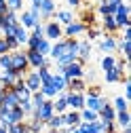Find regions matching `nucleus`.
Segmentation results:
<instances>
[{
  "label": "nucleus",
  "mask_w": 131,
  "mask_h": 133,
  "mask_svg": "<svg viewBox=\"0 0 131 133\" xmlns=\"http://www.w3.org/2000/svg\"><path fill=\"white\" fill-rule=\"evenodd\" d=\"M25 57H28V65H30V68H42V65H47V68H49V65H51V61H49L44 55H40L38 51H34V49H28V51H25Z\"/></svg>",
  "instance_id": "3"
},
{
  "label": "nucleus",
  "mask_w": 131,
  "mask_h": 133,
  "mask_svg": "<svg viewBox=\"0 0 131 133\" xmlns=\"http://www.w3.org/2000/svg\"><path fill=\"white\" fill-rule=\"evenodd\" d=\"M61 30H63L66 38H76V36H80V34H85V32H87V25L80 23V21H72L68 25H63Z\"/></svg>",
  "instance_id": "7"
},
{
  "label": "nucleus",
  "mask_w": 131,
  "mask_h": 133,
  "mask_svg": "<svg viewBox=\"0 0 131 133\" xmlns=\"http://www.w3.org/2000/svg\"><path fill=\"white\" fill-rule=\"evenodd\" d=\"M25 127H28V131H30V133H42L44 123H40L38 118H30V121H25Z\"/></svg>",
  "instance_id": "29"
},
{
  "label": "nucleus",
  "mask_w": 131,
  "mask_h": 133,
  "mask_svg": "<svg viewBox=\"0 0 131 133\" xmlns=\"http://www.w3.org/2000/svg\"><path fill=\"white\" fill-rule=\"evenodd\" d=\"M19 78H23V76L17 74V72H13V70H4V72H0V85H2L4 89H11Z\"/></svg>",
  "instance_id": "8"
},
{
  "label": "nucleus",
  "mask_w": 131,
  "mask_h": 133,
  "mask_svg": "<svg viewBox=\"0 0 131 133\" xmlns=\"http://www.w3.org/2000/svg\"><path fill=\"white\" fill-rule=\"evenodd\" d=\"M102 131L104 133H116V123L114 121H102Z\"/></svg>",
  "instance_id": "44"
},
{
  "label": "nucleus",
  "mask_w": 131,
  "mask_h": 133,
  "mask_svg": "<svg viewBox=\"0 0 131 133\" xmlns=\"http://www.w3.org/2000/svg\"><path fill=\"white\" fill-rule=\"evenodd\" d=\"M102 25H104L102 32H108V34H114V32L119 30V28H116V21H114V15H106L104 21H102Z\"/></svg>",
  "instance_id": "26"
},
{
  "label": "nucleus",
  "mask_w": 131,
  "mask_h": 133,
  "mask_svg": "<svg viewBox=\"0 0 131 133\" xmlns=\"http://www.w3.org/2000/svg\"><path fill=\"white\" fill-rule=\"evenodd\" d=\"M104 104H108V99L106 97H87L85 95V108L87 110H93V112H100L102 108H104Z\"/></svg>",
  "instance_id": "10"
},
{
  "label": "nucleus",
  "mask_w": 131,
  "mask_h": 133,
  "mask_svg": "<svg viewBox=\"0 0 131 133\" xmlns=\"http://www.w3.org/2000/svg\"><path fill=\"white\" fill-rule=\"evenodd\" d=\"M129 49H131V40H125V38H123V40L116 42V51H121L125 59L129 57Z\"/></svg>",
  "instance_id": "35"
},
{
  "label": "nucleus",
  "mask_w": 131,
  "mask_h": 133,
  "mask_svg": "<svg viewBox=\"0 0 131 133\" xmlns=\"http://www.w3.org/2000/svg\"><path fill=\"white\" fill-rule=\"evenodd\" d=\"M36 74H38V78H40V82L44 85V82H51V76H53V72L47 68V65H42V68H38L36 70Z\"/></svg>",
  "instance_id": "34"
},
{
  "label": "nucleus",
  "mask_w": 131,
  "mask_h": 133,
  "mask_svg": "<svg viewBox=\"0 0 131 133\" xmlns=\"http://www.w3.org/2000/svg\"><path fill=\"white\" fill-rule=\"evenodd\" d=\"M85 34H87V38H89V42H91V40L102 38V36H104V32H102L100 28H93V25H91V28H87V32H85Z\"/></svg>",
  "instance_id": "37"
},
{
  "label": "nucleus",
  "mask_w": 131,
  "mask_h": 133,
  "mask_svg": "<svg viewBox=\"0 0 131 133\" xmlns=\"http://www.w3.org/2000/svg\"><path fill=\"white\" fill-rule=\"evenodd\" d=\"M97 118H100V116H97V112L87 110V108L80 110V121H83V123H93V121H97Z\"/></svg>",
  "instance_id": "33"
},
{
  "label": "nucleus",
  "mask_w": 131,
  "mask_h": 133,
  "mask_svg": "<svg viewBox=\"0 0 131 133\" xmlns=\"http://www.w3.org/2000/svg\"><path fill=\"white\" fill-rule=\"evenodd\" d=\"M23 133H30V131H23Z\"/></svg>",
  "instance_id": "57"
},
{
  "label": "nucleus",
  "mask_w": 131,
  "mask_h": 133,
  "mask_svg": "<svg viewBox=\"0 0 131 133\" xmlns=\"http://www.w3.org/2000/svg\"><path fill=\"white\" fill-rule=\"evenodd\" d=\"M30 2H32V6H40V2H42V0H30Z\"/></svg>",
  "instance_id": "54"
},
{
  "label": "nucleus",
  "mask_w": 131,
  "mask_h": 133,
  "mask_svg": "<svg viewBox=\"0 0 131 133\" xmlns=\"http://www.w3.org/2000/svg\"><path fill=\"white\" fill-rule=\"evenodd\" d=\"M13 38L19 42V46H21V44H25V42H28V38H30V30H25V28L17 25V30H15V36H13Z\"/></svg>",
  "instance_id": "27"
},
{
  "label": "nucleus",
  "mask_w": 131,
  "mask_h": 133,
  "mask_svg": "<svg viewBox=\"0 0 131 133\" xmlns=\"http://www.w3.org/2000/svg\"><path fill=\"white\" fill-rule=\"evenodd\" d=\"M53 112L55 114H63V112H68V102H66V91L59 93L55 99H53Z\"/></svg>",
  "instance_id": "17"
},
{
  "label": "nucleus",
  "mask_w": 131,
  "mask_h": 133,
  "mask_svg": "<svg viewBox=\"0 0 131 133\" xmlns=\"http://www.w3.org/2000/svg\"><path fill=\"white\" fill-rule=\"evenodd\" d=\"M114 15H125V17H129V4L127 2H121L116 6V11H114Z\"/></svg>",
  "instance_id": "49"
},
{
  "label": "nucleus",
  "mask_w": 131,
  "mask_h": 133,
  "mask_svg": "<svg viewBox=\"0 0 131 133\" xmlns=\"http://www.w3.org/2000/svg\"><path fill=\"white\" fill-rule=\"evenodd\" d=\"M51 85L55 87L57 93H63V91H68V78L63 74H53L51 76Z\"/></svg>",
  "instance_id": "16"
},
{
  "label": "nucleus",
  "mask_w": 131,
  "mask_h": 133,
  "mask_svg": "<svg viewBox=\"0 0 131 133\" xmlns=\"http://www.w3.org/2000/svg\"><path fill=\"white\" fill-rule=\"evenodd\" d=\"M44 127L53 129V131H59V129H63V118H61V114H53L51 118H49V121L44 123Z\"/></svg>",
  "instance_id": "24"
},
{
  "label": "nucleus",
  "mask_w": 131,
  "mask_h": 133,
  "mask_svg": "<svg viewBox=\"0 0 131 133\" xmlns=\"http://www.w3.org/2000/svg\"><path fill=\"white\" fill-rule=\"evenodd\" d=\"M53 17H55V21H57L59 25H68V23L74 21L72 11H55V13H53Z\"/></svg>",
  "instance_id": "20"
},
{
  "label": "nucleus",
  "mask_w": 131,
  "mask_h": 133,
  "mask_svg": "<svg viewBox=\"0 0 131 133\" xmlns=\"http://www.w3.org/2000/svg\"><path fill=\"white\" fill-rule=\"evenodd\" d=\"M97 13H100L102 17H106V15H114V9H110V6L106 4V0H102V2L97 4Z\"/></svg>",
  "instance_id": "39"
},
{
  "label": "nucleus",
  "mask_w": 131,
  "mask_h": 133,
  "mask_svg": "<svg viewBox=\"0 0 131 133\" xmlns=\"http://www.w3.org/2000/svg\"><path fill=\"white\" fill-rule=\"evenodd\" d=\"M4 53H9V46H6L4 38H0V55H4Z\"/></svg>",
  "instance_id": "51"
},
{
  "label": "nucleus",
  "mask_w": 131,
  "mask_h": 133,
  "mask_svg": "<svg viewBox=\"0 0 131 133\" xmlns=\"http://www.w3.org/2000/svg\"><path fill=\"white\" fill-rule=\"evenodd\" d=\"M116 38H114L112 34H108V36H104L102 38V42H100V49H102V51L104 53H108V55H112L114 51H116Z\"/></svg>",
  "instance_id": "13"
},
{
  "label": "nucleus",
  "mask_w": 131,
  "mask_h": 133,
  "mask_svg": "<svg viewBox=\"0 0 131 133\" xmlns=\"http://www.w3.org/2000/svg\"><path fill=\"white\" fill-rule=\"evenodd\" d=\"M38 40H40V36H34V34H30V38H28V42H25V46H28V49H36V44H38Z\"/></svg>",
  "instance_id": "50"
},
{
  "label": "nucleus",
  "mask_w": 131,
  "mask_h": 133,
  "mask_svg": "<svg viewBox=\"0 0 131 133\" xmlns=\"http://www.w3.org/2000/svg\"><path fill=\"white\" fill-rule=\"evenodd\" d=\"M63 36V30L57 21H47L44 23V38L47 40H61Z\"/></svg>",
  "instance_id": "6"
},
{
  "label": "nucleus",
  "mask_w": 131,
  "mask_h": 133,
  "mask_svg": "<svg viewBox=\"0 0 131 133\" xmlns=\"http://www.w3.org/2000/svg\"><path fill=\"white\" fill-rule=\"evenodd\" d=\"M34 51H38L40 55H49V53H51V40H47V38H40L38 40V44H36V49H34Z\"/></svg>",
  "instance_id": "31"
},
{
  "label": "nucleus",
  "mask_w": 131,
  "mask_h": 133,
  "mask_svg": "<svg viewBox=\"0 0 131 133\" xmlns=\"http://www.w3.org/2000/svg\"><path fill=\"white\" fill-rule=\"evenodd\" d=\"M19 108H21V112H23L25 116H30L32 112H34V106H32L30 99H25V102H19Z\"/></svg>",
  "instance_id": "45"
},
{
  "label": "nucleus",
  "mask_w": 131,
  "mask_h": 133,
  "mask_svg": "<svg viewBox=\"0 0 131 133\" xmlns=\"http://www.w3.org/2000/svg\"><path fill=\"white\" fill-rule=\"evenodd\" d=\"M104 78H106V82H110V85H112V82H121V80L125 78V74H123L119 68H112V70H108V72H106V76H104Z\"/></svg>",
  "instance_id": "25"
},
{
  "label": "nucleus",
  "mask_w": 131,
  "mask_h": 133,
  "mask_svg": "<svg viewBox=\"0 0 131 133\" xmlns=\"http://www.w3.org/2000/svg\"><path fill=\"white\" fill-rule=\"evenodd\" d=\"M114 65H116V57H114V55H106V57L102 59V70H104V72L112 70Z\"/></svg>",
  "instance_id": "36"
},
{
  "label": "nucleus",
  "mask_w": 131,
  "mask_h": 133,
  "mask_svg": "<svg viewBox=\"0 0 131 133\" xmlns=\"http://www.w3.org/2000/svg\"><path fill=\"white\" fill-rule=\"evenodd\" d=\"M112 108H114V112H125V110H129V102L125 97H114Z\"/></svg>",
  "instance_id": "32"
},
{
  "label": "nucleus",
  "mask_w": 131,
  "mask_h": 133,
  "mask_svg": "<svg viewBox=\"0 0 131 133\" xmlns=\"http://www.w3.org/2000/svg\"><path fill=\"white\" fill-rule=\"evenodd\" d=\"M30 102H32V106H34V110H36V108H40V106H42V104L47 102V99H44V95H42L40 91H36V93H32Z\"/></svg>",
  "instance_id": "38"
},
{
  "label": "nucleus",
  "mask_w": 131,
  "mask_h": 133,
  "mask_svg": "<svg viewBox=\"0 0 131 133\" xmlns=\"http://www.w3.org/2000/svg\"><path fill=\"white\" fill-rule=\"evenodd\" d=\"M53 114H55V112H53V99H47V102H44L40 108H36L30 116H32V118H38L40 123H47Z\"/></svg>",
  "instance_id": "2"
},
{
  "label": "nucleus",
  "mask_w": 131,
  "mask_h": 133,
  "mask_svg": "<svg viewBox=\"0 0 131 133\" xmlns=\"http://www.w3.org/2000/svg\"><path fill=\"white\" fill-rule=\"evenodd\" d=\"M0 133H9V131H6V129H0Z\"/></svg>",
  "instance_id": "55"
},
{
  "label": "nucleus",
  "mask_w": 131,
  "mask_h": 133,
  "mask_svg": "<svg viewBox=\"0 0 131 133\" xmlns=\"http://www.w3.org/2000/svg\"><path fill=\"white\" fill-rule=\"evenodd\" d=\"M91 55V42L89 40H78V61L85 63Z\"/></svg>",
  "instance_id": "18"
},
{
  "label": "nucleus",
  "mask_w": 131,
  "mask_h": 133,
  "mask_svg": "<svg viewBox=\"0 0 131 133\" xmlns=\"http://www.w3.org/2000/svg\"><path fill=\"white\" fill-rule=\"evenodd\" d=\"M38 9H40V21L53 17V13H55V0H42Z\"/></svg>",
  "instance_id": "14"
},
{
  "label": "nucleus",
  "mask_w": 131,
  "mask_h": 133,
  "mask_svg": "<svg viewBox=\"0 0 131 133\" xmlns=\"http://www.w3.org/2000/svg\"><path fill=\"white\" fill-rule=\"evenodd\" d=\"M40 93L44 95V99H55L59 93L55 91V87L51 85V82H44V85H40Z\"/></svg>",
  "instance_id": "28"
},
{
  "label": "nucleus",
  "mask_w": 131,
  "mask_h": 133,
  "mask_svg": "<svg viewBox=\"0 0 131 133\" xmlns=\"http://www.w3.org/2000/svg\"><path fill=\"white\" fill-rule=\"evenodd\" d=\"M61 118H63V127H78L80 125V112L68 110V112L61 114Z\"/></svg>",
  "instance_id": "11"
},
{
  "label": "nucleus",
  "mask_w": 131,
  "mask_h": 133,
  "mask_svg": "<svg viewBox=\"0 0 131 133\" xmlns=\"http://www.w3.org/2000/svg\"><path fill=\"white\" fill-rule=\"evenodd\" d=\"M80 2H83V0H68L70 6H80Z\"/></svg>",
  "instance_id": "53"
},
{
  "label": "nucleus",
  "mask_w": 131,
  "mask_h": 133,
  "mask_svg": "<svg viewBox=\"0 0 131 133\" xmlns=\"http://www.w3.org/2000/svg\"><path fill=\"white\" fill-rule=\"evenodd\" d=\"M17 19H19V25H21V28H25V30H32L36 23H40V19H36V17H34V15H32L30 11H23Z\"/></svg>",
  "instance_id": "12"
},
{
  "label": "nucleus",
  "mask_w": 131,
  "mask_h": 133,
  "mask_svg": "<svg viewBox=\"0 0 131 133\" xmlns=\"http://www.w3.org/2000/svg\"><path fill=\"white\" fill-rule=\"evenodd\" d=\"M2 89H4V87H2V85H0V91H2Z\"/></svg>",
  "instance_id": "56"
},
{
  "label": "nucleus",
  "mask_w": 131,
  "mask_h": 133,
  "mask_svg": "<svg viewBox=\"0 0 131 133\" xmlns=\"http://www.w3.org/2000/svg\"><path fill=\"white\" fill-rule=\"evenodd\" d=\"M23 82H25V87H28V91H30V93H36V91H40V85H42L36 72L23 74Z\"/></svg>",
  "instance_id": "9"
},
{
  "label": "nucleus",
  "mask_w": 131,
  "mask_h": 133,
  "mask_svg": "<svg viewBox=\"0 0 131 133\" xmlns=\"http://www.w3.org/2000/svg\"><path fill=\"white\" fill-rule=\"evenodd\" d=\"M4 70H11V53L0 55V72H4Z\"/></svg>",
  "instance_id": "41"
},
{
  "label": "nucleus",
  "mask_w": 131,
  "mask_h": 133,
  "mask_svg": "<svg viewBox=\"0 0 131 133\" xmlns=\"http://www.w3.org/2000/svg\"><path fill=\"white\" fill-rule=\"evenodd\" d=\"M63 53H68V44H66V38H63V40H57L55 44H51V53H49V55H51L53 59H59Z\"/></svg>",
  "instance_id": "19"
},
{
  "label": "nucleus",
  "mask_w": 131,
  "mask_h": 133,
  "mask_svg": "<svg viewBox=\"0 0 131 133\" xmlns=\"http://www.w3.org/2000/svg\"><path fill=\"white\" fill-rule=\"evenodd\" d=\"M15 106H19V99H17V95H15L11 89H6V91H4V97H2V104H0V108L11 110V108H15Z\"/></svg>",
  "instance_id": "15"
},
{
  "label": "nucleus",
  "mask_w": 131,
  "mask_h": 133,
  "mask_svg": "<svg viewBox=\"0 0 131 133\" xmlns=\"http://www.w3.org/2000/svg\"><path fill=\"white\" fill-rule=\"evenodd\" d=\"M2 19H4V23H9V25L19 23V19H17V13H13V11H6V13L2 15Z\"/></svg>",
  "instance_id": "43"
},
{
  "label": "nucleus",
  "mask_w": 131,
  "mask_h": 133,
  "mask_svg": "<svg viewBox=\"0 0 131 133\" xmlns=\"http://www.w3.org/2000/svg\"><path fill=\"white\" fill-rule=\"evenodd\" d=\"M114 123H116V127H121V129L129 127V125H131V114H129V110H125V112H116V116H114Z\"/></svg>",
  "instance_id": "22"
},
{
  "label": "nucleus",
  "mask_w": 131,
  "mask_h": 133,
  "mask_svg": "<svg viewBox=\"0 0 131 133\" xmlns=\"http://www.w3.org/2000/svg\"><path fill=\"white\" fill-rule=\"evenodd\" d=\"M87 97H100L102 95V89L100 87H97V85H91V87H87Z\"/></svg>",
  "instance_id": "47"
},
{
  "label": "nucleus",
  "mask_w": 131,
  "mask_h": 133,
  "mask_svg": "<svg viewBox=\"0 0 131 133\" xmlns=\"http://www.w3.org/2000/svg\"><path fill=\"white\" fill-rule=\"evenodd\" d=\"M59 74H63L68 80H72V78H83V74H85V63H80V61L76 59L74 63L66 65V68H63Z\"/></svg>",
  "instance_id": "4"
},
{
  "label": "nucleus",
  "mask_w": 131,
  "mask_h": 133,
  "mask_svg": "<svg viewBox=\"0 0 131 133\" xmlns=\"http://www.w3.org/2000/svg\"><path fill=\"white\" fill-rule=\"evenodd\" d=\"M28 57H25V51H13L11 53V70L17 72V74H28Z\"/></svg>",
  "instance_id": "1"
},
{
  "label": "nucleus",
  "mask_w": 131,
  "mask_h": 133,
  "mask_svg": "<svg viewBox=\"0 0 131 133\" xmlns=\"http://www.w3.org/2000/svg\"><path fill=\"white\" fill-rule=\"evenodd\" d=\"M6 131H9V133H23V131H28L25 121H23V123H13V125H9Z\"/></svg>",
  "instance_id": "42"
},
{
  "label": "nucleus",
  "mask_w": 131,
  "mask_h": 133,
  "mask_svg": "<svg viewBox=\"0 0 131 133\" xmlns=\"http://www.w3.org/2000/svg\"><path fill=\"white\" fill-rule=\"evenodd\" d=\"M4 42H6V46H9V53H13V51H19V42L15 40L13 36H9V38H4Z\"/></svg>",
  "instance_id": "46"
},
{
  "label": "nucleus",
  "mask_w": 131,
  "mask_h": 133,
  "mask_svg": "<svg viewBox=\"0 0 131 133\" xmlns=\"http://www.w3.org/2000/svg\"><path fill=\"white\" fill-rule=\"evenodd\" d=\"M78 21H80V23H85L87 28H91V25L95 23V11H93V9H87L83 15H80V19H78Z\"/></svg>",
  "instance_id": "30"
},
{
  "label": "nucleus",
  "mask_w": 131,
  "mask_h": 133,
  "mask_svg": "<svg viewBox=\"0 0 131 133\" xmlns=\"http://www.w3.org/2000/svg\"><path fill=\"white\" fill-rule=\"evenodd\" d=\"M87 87H89V85H87L83 78H72V80H68V91H72V93H85Z\"/></svg>",
  "instance_id": "21"
},
{
  "label": "nucleus",
  "mask_w": 131,
  "mask_h": 133,
  "mask_svg": "<svg viewBox=\"0 0 131 133\" xmlns=\"http://www.w3.org/2000/svg\"><path fill=\"white\" fill-rule=\"evenodd\" d=\"M6 9L13 11V13H17L23 9V0H6Z\"/></svg>",
  "instance_id": "40"
},
{
  "label": "nucleus",
  "mask_w": 131,
  "mask_h": 133,
  "mask_svg": "<svg viewBox=\"0 0 131 133\" xmlns=\"http://www.w3.org/2000/svg\"><path fill=\"white\" fill-rule=\"evenodd\" d=\"M66 102H68L70 110L80 112L85 108V93H72V91H66Z\"/></svg>",
  "instance_id": "5"
},
{
  "label": "nucleus",
  "mask_w": 131,
  "mask_h": 133,
  "mask_svg": "<svg viewBox=\"0 0 131 133\" xmlns=\"http://www.w3.org/2000/svg\"><path fill=\"white\" fill-rule=\"evenodd\" d=\"M30 34H34V36H40V38H44V23L40 21V23H36L34 28H32V32Z\"/></svg>",
  "instance_id": "48"
},
{
  "label": "nucleus",
  "mask_w": 131,
  "mask_h": 133,
  "mask_svg": "<svg viewBox=\"0 0 131 133\" xmlns=\"http://www.w3.org/2000/svg\"><path fill=\"white\" fill-rule=\"evenodd\" d=\"M97 116H100V121H114V116H116V112H114V108H112V104L108 102V104H104V108L97 112Z\"/></svg>",
  "instance_id": "23"
},
{
  "label": "nucleus",
  "mask_w": 131,
  "mask_h": 133,
  "mask_svg": "<svg viewBox=\"0 0 131 133\" xmlns=\"http://www.w3.org/2000/svg\"><path fill=\"white\" fill-rule=\"evenodd\" d=\"M9 9H6V0H0V15H4Z\"/></svg>",
  "instance_id": "52"
}]
</instances>
